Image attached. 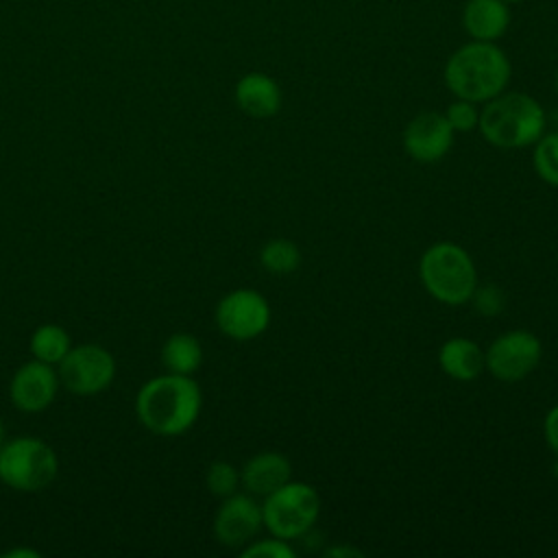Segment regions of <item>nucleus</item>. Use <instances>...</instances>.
Listing matches in <instances>:
<instances>
[{
  "label": "nucleus",
  "mask_w": 558,
  "mask_h": 558,
  "mask_svg": "<svg viewBox=\"0 0 558 558\" xmlns=\"http://www.w3.org/2000/svg\"><path fill=\"white\" fill-rule=\"evenodd\" d=\"M203 408V392L192 375L163 373L142 384L135 395L137 421L157 436L187 432Z\"/></svg>",
  "instance_id": "f257e3e1"
},
{
  "label": "nucleus",
  "mask_w": 558,
  "mask_h": 558,
  "mask_svg": "<svg viewBox=\"0 0 558 558\" xmlns=\"http://www.w3.org/2000/svg\"><path fill=\"white\" fill-rule=\"evenodd\" d=\"M510 76V59L495 41L473 39L460 46L445 63V85L449 92L475 105L501 94Z\"/></svg>",
  "instance_id": "f03ea898"
},
{
  "label": "nucleus",
  "mask_w": 558,
  "mask_h": 558,
  "mask_svg": "<svg viewBox=\"0 0 558 558\" xmlns=\"http://www.w3.org/2000/svg\"><path fill=\"white\" fill-rule=\"evenodd\" d=\"M547 126L543 105L523 92H501L480 111L477 129L482 137L497 148L512 150L532 146Z\"/></svg>",
  "instance_id": "7ed1b4c3"
},
{
  "label": "nucleus",
  "mask_w": 558,
  "mask_h": 558,
  "mask_svg": "<svg viewBox=\"0 0 558 558\" xmlns=\"http://www.w3.org/2000/svg\"><path fill=\"white\" fill-rule=\"evenodd\" d=\"M418 279L427 294L445 305H464L477 288L473 257L456 242H434L418 259Z\"/></svg>",
  "instance_id": "20e7f679"
},
{
  "label": "nucleus",
  "mask_w": 558,
  "mask_h": 558,
  "mask_svg": "<svg viewBox=\"0 0 558 558\" xmlns=\"http://www.w3.org/2000/svg\"><path fill=\"white\" fill-rule=\"evenodd\" d=\"M59 473L54 449L35 436H17L0 447V482L17 493H39Z\"/></svg>",
  "instance_id": "39448f33"
},
{
  "label": "nucleus",
  "mask_w": 558,
  "mask_h": 558,
  "mask_svg": "<svg viewBox=\"0 0 558 558\" xmlns=\"http://www.w3.org/2000/svg\"><path fill=\"white\" fill-rule=\"evenodd\" d=\"M320 514V495L312 484L286 482L262 504L264 527L283 541L303 536Z\"/></svg>",
  "instance_id": "423d86ee"
},
{
  "label": "nucleus",
  "mask_w": 558,
  "mask_h": 558,
  "mask_svg": "<svg viewBox=\"0 0 558 558\" xmlns=\"http://www.w3.org/2000/svg\"><path fill=\"white\" fill-rule=\"evenodd\" d=\"M59 381L65 390L89 397L107 390L116 377V360L102 344H76L57 364Z\"/></svg>",
  "instance_id": "0eeeda50"
},
{
  "label": "nucleus",
  "mask_w": 558,
  "mask_h": 558,
  "mask_svg": "<svg viewBox=\"0 0 558 558\" xmlns=\"http://www.w3.org/2000/svg\"><path fill=\"white\" fill-rule=\"evenodd\" d=\"M543 344L527 329H510L497 336L484 351L486 371L506 384L525 379L541 362Z\"/></svg>",
  "instance_id": "6e6552de"
},
{
  "label": "nucleus",
  "mask_w": 558,
  "mask_h": 558,
  "mask_svg": "<svg viewBox=\"0 0 558 558\" xmlns=\"http://www.w3.org/2000/svg\"><path fill=\"white\" fill-rule=\"evenodd\" d=\"M216 325L231 340H253L270 325V305L266 296L253 288L227 292L216 305Z\"/></svg>",
  "instance_id": "1a4fd4ad"
},
{
  "label": "nucleus",
  "mask_w": 558,
  "mask_h": 558,
  "mask_svg": "<svg viewBox=\"0 0 558 558\" xmlns=\"http://www.w3.org/2000/svg\"><path fill=\"white\" fill-rule=\"evenodd\" d=\"M453 135L456 131L449 126L445 113L423 111L405 124L401 142L410 159L418 163H436L451 150Z\"/></svg>",
  "instance_id": "9d476101"
},
{
  "label": "nucleus",
  "mask_w": 558,
  "mask_h": 558,
  "mask_svg": "<svg viewBox=\"0 0 558 558\" xmlns=\"http://www.w3.org/2000/svg\"><path fill=\"white\" fill-rule=\"evenodd\" d=\"M264 527L262 506L242 493L222 499L214 517V536L225 547H244Z\"/></svg>",
  "instance_id": "9b49d317"
},
{
  "label": "nucleus",
  "mask_w": 558,
  "mask_h": 558,
  "mask_svg": "<svg viewBox=\"0 0 558 558\" xmlns=\"http://www.w3.org/2000/svg\"><path fill=\"white\" fill-rule=\"evenodd\" d=\"M59 386V375L50 364L28 360L13 373L9 381V399L22 412H41L54 401Z\"/></svg>",
  "instance_id": "f8f14e48"
},
{
  "label": "nucleus",
  "mask_w": 558,
  "mask_h": 558,
  "mask_svg": "<svg viewBox=\"0 0 558 558\" xmlns=\"http://www.w3.org/2000/svg\"><path fill=\"white\" fill-rule=\"evenodd\" d=\"M235 105L251 118H272L281 109V87L266 72L244 74L233 89Z\"/></svg>",
  "instance_id": "ddd939ff"
},
{
  "label": "nucleus",
  "mask_w": 558,
  "mask_h": 558,
  "mask_svg": "<svg viewBox=\"0 0 558 558\" xmlns=\"http://www.w3.org/2000/svg\"><path fill=\"white\" fill-rule=\"evenodd\" d=\"M292 480V464L279 451H259L240 469V484L251 495L266 497Z\"/></svg>",
  "instance_id": "4468645a"
},
{
  "label": "nucleus",
  "mask_w": 558,
  "mask_h": 558,
  "mask_svg": "<svg viewBox=\"0 0 558 558\" xmlns=\"http://www.w3.org/2000/svg\"><path fill=\"white\" fill-rule=\"evenodd\" d=\"M438 366L458 381H473L486 368L482 347L471 338H449L438 349Z\"/></svg>",
  "instance_id": "2eb2a0df"
},
{
  "label": "nucleus",
  "mask_w": 558,
  "mask_h": 558,
  "mask_svg": "<svg viewBox=\"0 0 558 558\" xmlns=\"http://www.w3.org/2000/svg\"><path fill=\"white\" fill-rule=\"evenodd\" d=\"M510 24V9L504 0H469L462 9L464 31L480 41L499 39Z\"/></svg>",
  "instance_id": "dca6fc26"
},
{
  "label": "nucleus",
  "mask_w": 558,
  "mask_h": 558,
  "mask_svg": "<svg viewBox=\"0 0 558 558\" xmlns=\"http://www.w3.org/2000/svg\"><path fill=\"white\" fill-rule=\"evenodd\" d=\"M161 364L168 373L192 375L203 364V347L198 338L185 331H177L166 338L161 347Z\"/></svg>",
  "instance_id": "f3484780"
},
{
  "label": "nucleus",
  "mask_w": 558,
  "mask_h": 558,
  "mask_svg": "<svg viewBox=\"0 0 558 558\" xmlns=\"http://www.w3.org/2000/svg\"><path fill=\"white\" fill-rule=\"evenodd\" d=\"M28 349H31L33 360L57 366L72 349V340H70V333L61 325L46 323V325H39L31 333Z\"/></svg>",
  "instance_id": "a211bd4d"
},
{
  "label": "nucleus",
  "mask_w": 558,
  "mask_h": 558,
  "mask_svg": "<svg viewBox=\"0 0 558 558\" xmlns=\"http://www.w3.org/2000/svg\"><path fill=\"white\" fill-rule=\"evenodd\" d=\"M259 264L264 270L275 275H288L294 272L301 264V251L299 246L288 238H275L268 240L259 251Z\"/></svg>",
  "instance_id": "6ab92c4d"
},
{
  "label": "nucleus",
  "mask_w": 558,
  "mask_h": 558,
  "mask_svg": "<svg viewBox=\"0 0 558 558\" xmlns=\"http://www.w3.org/2000/svg\"><path fill=\"white\" fill-rule=\"evenodd\" d=\"M534 170L536 174L549 183V185H558V131H549L543 133L536 142H534Z\"/></svg>",
  "instance_id": "aec40b11"
},
{
  "label": "nucleus",
  "mask_w": 558,
  "mask_h": 558,
  "mask_svg": "<svg viewBox=\"0 0 558 558\" xmlns=\"http://www.w3.org/2000/svg\"><path fill=\"white\" fill-rule=\"evenodd\" d=\"M205 484H207V490L220 499L238 493V486H240V471L227 462V460H216L207 466V473H205Z\"/></svg>",
  "instance_id": "412c9836"
},
{
  "label": "nucleus",
  "mask_w": 558,
  "mask_h": 558,
  "mask_svg": "<svg viewBox=\"0 0 558 558\" xmlns=\"http://www.w3.org/2000/svg\"><path fill=\"white\" fill-rule=\"evenodd\" d=\"M445 118H447L449 126H451L456 133H469V131L477 129L480 109H477V105L471 102V100L456 98V100L447 107Z\"/></svg>",
  "instance_id": "4be33fe9"
},
{
  "label": "nucleus",
  "mask_w": 558,
  "mask_h": 558,
  "mask_svg": "<svg viewBox=\"0 0 558 558\" xmlns=\"http://www.w3.org/2000/svg\"><path fill=\"white\" fill-rule=\"evenodd\" d=\"M244 558H294L296 551L288 545L283 538H264V541H251L240 551Z\"/></svg>",
  "instance_id": "5701e85b"
},
{
  "label": "nucleus",
  "mask_w": 558,
  "mask_h": 558,
  "mask_svg": "<svg viewBox=\"0 0 558 558\" xmlns=\"http://www.w3.org/2000/svg\"><path fill=\"white\" fill-rule=\"evenodd\" d=\"M471 301H473L475 310H477L482 316H495V314H499V312L504 310V305H506L504 292H501L497 286H490V283H488V286H480V283H477V288H475Z\"/></svg>",
  "instance_id": "b1692460"
},
{
  "label": "nucleus",
  "mask_w": 558,
  "mask_h": 558,
  "mask_svg": "<svg viewBox=\"0 0 558 558\" xmlns=\"http://www.w3.org/2000/svg\"><path fill=\"white\" fill-rule=\"evenodd\" d=\"M543 436L547 447L558 456V403L549 408L543 418Z\"/></svg>",
  "instance_id": "393cba45"
},
{
  "label": "nucleus",
  "mask_w": 558,
  "mask_h": 558,
  "mask_svg": "<svg viewBox=\"0 0 558 558\" xmlns=\"http://www.w3.org/2000/svg\"><path fill=\"white\" fill-rule=\"evenodd\" d=\"M325 556H349V558H357L362 556V551L357 547H329L323 551Z\"/></svg>",
  "instance_id": "a878e982"
},
{
  "label": "nucleus",
  "mask_w": 558,
  "mask_h": 558,
  "mask_svg": "<svg viewBox=\"0 0 558 558\" xmlns=\"http://www.w3.org/2000/svg\"><path fill=\"white\" fill-rule=\"evenodd\" d=\"M4 558H37L39 556V551L37 549H26V547H15V549H9V551H4L2 554Z\"/></svg>",
  "instance_id": "bb28decb"
},
{
  "label": "nucleus",
  "mask_w": 558,
  "mask_h": 558,
  "mask_svg": "<svg viewBox=\"0 0 558 558\" xmlns=\"http://www.w3.org/2000/svg\"><path fill=\"white\" fill-rule=\"evenodd\" d=\"M4 445V425H2V421H0V447Z\"/></svg>",
  "instance_id": "cd10ccee"
},
{
  "label": "nucleus",
  "mask_w": 558,
  "mask_h": 558,
  "mask_svg": "<svg viewBox=\"0 0 558 558\" xmlns=\"http://www.w3.org/2000/svg\"><path fill=\"white\" fill-rule=\"evenodd\" d=\"M556 92H558V72H556Z\"/></svg>",
  "instance_id": "c85d7f7f"
},
{
  "label": "nucleus",
  "mask_w": 558,
  "mask_h": 558,
  "mask_svg": "<svg viewBox=\"0 0 558 558\" xmlns=\"http://www.w3.org/2000/svg\"><path fill=\"white\" fill-rule=\"evenodd\" d=\"M504 2H521V0H504Z\"/></svg>",
  "instance_id": "c756f323"
}]
</instances>
